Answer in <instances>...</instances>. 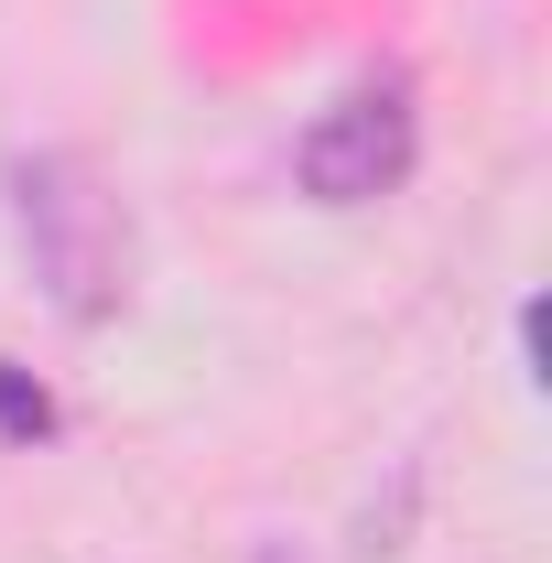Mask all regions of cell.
<instances>
[{"instance_id": "obj_1", "label": "cell", "mask_w": 552, "mask_h": 563, "mask_svg": "<svg viewBox=\"0 0 552 563\" xmlns=\"http://www.w3.org/2000/svg\"><path fill=\"white\" fill-rule=\"evenodd\" d=\"M11 239H22V272L44 282V303L66 325H109L120 292H131V228L98 196V174L76 152H22L11 163Z\"/></svg>"}, {"instance_id": "obj_2", "label": "cell", "mask_w": 552, "mask_h": 563, "mask_svg": "<svg viewBox=\"0 0 552 563\" xmlns=\"http://www.w3.org/2000/svg\"><path fill=\"white\" fill-rule=\"evenodd\" d=\"M412 163H422V120H412V87L401 76L346 87L336 109L292 141V174H303L314 207H379V196L412 185Z\"/></svg>"}, {"instance_id": "obj_3", "label": "cell", "mask_w": 552, "mask_h": 563, "mask_svg": "<svg viewBox=\"0 0 552 563\" xmlns=\"http://www.w3.org/2000/svg\"><path fill=\"white\" fill-rule=\"evenodd\" d=\"M0 433H11V444H44V433H55V390L22 379L11 357H0Z\"/></svg>"}]
</instances>
